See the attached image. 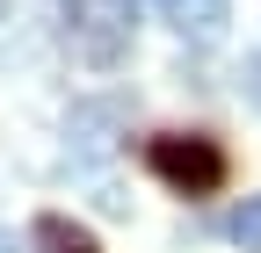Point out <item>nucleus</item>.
I'll use <instances>...</instances> for the list:
<instances>
[{
  "instance_id": "3",
  "label": "nucleus",
  "mask_w": 261,
  "mask_h": 253,
  "mask_svg": "<svg viewBox=\"0 0 261 253\" xmlns=\"http://www.w3.org/2000/svg\"><path fill=\"white\" fill-rule=\"evenodd\" d=\"M123 123H130V109L116 102V94L73 102V116H65V160H73V167L109 160V152H116V138H123Z\"/></svg>"
},
{
  "instance_id": "4",
  "label": "nucleus",
  "mask_w": 261,
  "mask_h": 253,
  "mask_svg": "<svg viewBox=\"0 0 261 253\" xmlns=\"http://www.w3.org/2000/svg\"><path fill=\"white\" fill-rule=\"evenodd\" d=\"M152 8L181 44H218L225 22H232V0H152Z\"/></svg>"
},
{
  "instance_id": "5",
  "label": "nucleus",
  "mask_w": 261,
  "mask_h": 253,
  "mask_svg": "<svg viewBox=\"0 0 261 253\" xmlns=\"http://www.w3.org/2000/svg\"><path fill=\"white\" fill-rule=\"evenodd\" d=\"M29 253H102V246H94V232H87V225H73V217L44 210L37 225H29Z\"/></svg>"
},
{
  "instance_id": "6",
  "label": "nucleus",
  "mask_w": 261,
  "mask_h": 253,
  "mask_svg": "<svg viewBox=\"0 0 261 253\" xmlns=\"http://www.w3.org/2000/svg\"><path fill=\"white\" fill-rule=\"evenodd\" d=\"M225 232H232V246H247V253H261V196H247L232 217H225Z\"/></svg>"
},
{
  "instance_id": "8",
  "label": "nucleus",
  "mask_w": 261,
  "mask_h": 253,
  "mask_svg": "<svg viewBox=\"0 0 261 253\" xmlns=\"http://www.w3.org/2000/svg\"><path fill=\"white\" fill-rule=\"evenodd\" d=\"M8 15H15V0H0V22H8Z\"/></svg>"
},
{
  "instance_id": "1",
  "label": "nucleus",
  "mask_w": 261,
  "mask_h": 253,
  "mask_svg": "<svg viewBox=\"0 0 261 253\" xmlns=\"http://www.w3.org/2000/svg\"><path fill=\"white\" fill-rule=\"evenodd\" d=\"M130 29H138V0H65V44L87 73H116L130 58Z\"/></svg>"
},
{
  "instance_id": "9",
  "label": "nucleus",
  "mask_w": 261,
  "mask_h": 253,
  "mask_svg": "<svg viewBox=\"0 0 261 253\" xmlns=\"http://www.w3.org/2000/svg\"><path fill=\"white\" fill-rule=\"evenodd\" d=\"M0 253H15V239H0Z\"/></svg>"
},
{
  "instance_id": "7",
  "label": "nucleus",
  "mask_w": 261,
  "mask_h": 253,
  "mask_svg": "<svg viewBox=\"0 0 261 253\" xmlns=\"http://www.w3.org/2000/svg\"><path fill=\"white\" fill-rule=\"evenodd\" d=\"M240 94H247V102H254V109H261V51L247 58V66H240Z\"/></svg>"
},
{
  "instance_id": "2",
  "label": "nucleus",
  "mask_w": 261,
  "mask_h": 253,
  "mask_svg": "<svg viewBox=\"0 0 261 253\" xmlns=\"http://www.w3.org/2000/svg\"><path fill=\"white\" fill-rule=\"evenodd\" d=\"M145 167L167 188H181V196H218L225 188V145L203 138V131H167V138L145 145Z\"/></svg>"
}]
</instances>
